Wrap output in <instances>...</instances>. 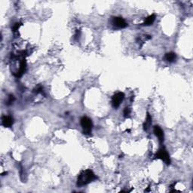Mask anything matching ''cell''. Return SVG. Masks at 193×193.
<instances>
[{"instance_id":"6da1fadb","label":"cell","mask_w":193,"mask_h":193,"mask_svg":"<svg viewBox=\"0 0 193 193\" xmlns=\"http://www.w3.org/2000/svg\"><path fill=\"white\" fill-rule=\"evenodd\" d=\"M98 178L94 173L91 170H84L79 175L77 179V186H83L88 184L91 182L93 181Z\"/></svg>"},{"instance_id":"7a4b0ae2","label":"cell","mask_w":193,"mask_h":193,"mask_svg":"<svg viewBox=\"0 0 193 193\" xmlns=\"http://www.w3.org/2000/svg\"><path fill=\"white\" fill-rule=\"evenodd\" d=\"M155 158H159L162 159V161H164L167 164H170V156L168 154V151L165 149V147L162 146L157 151V152L155 155Z\"/></svg>"},{"instance_id":"3957f363","label":"cell","mask_w":193,"mask_h":193,"mask_svg":"<svg viewBox=\"0 0 193 193\" xmlns=\"http://www.w3.org/2000/svg\"><path fill=\"white\" fill-rule=\"evenodd\" d=\"M80 123H81V127L83 128V134L87 135L91 133L93 124H92L91 120L89 118H87L86 116L82 117L80 120Z\"/></svg>"},{"instance_id":"277c9868","label":"cell","mask_w":193,"mask_h":193,"mask_svg":"<svg viewBox=\"0 0 193 193\" xmlns=\"http://www.w3.org/2000/svg\"><path fill=\"white\" fill-rule=\"evenodd\" d=\"M125 98V94L122 92H118L116 94L112 96V106L114 108H118V106H120V104H122V102L123 101Z\"/></svg>"},{"instance_id":"5b68a950","label":"cell","mask_w":193,"mask_h":193,"mask_svg":"<svg viewBox=\"0 0 193 193\" xmlns=\"http://www.w3.org/2000/svg\"><path fill=\"white\" fill-rule=\"evenodd\" d=\"M112 23L118 28H125L128 26L126 21L120 17H114L112 20Z\"/></svg>"},{"instance_id":"8992f818","label":"cell","mask_w":193,"mask_h":193,"mask_svg":"<svg viewBox=\"0 0 193 193\" xmlns=\"http://www.w3.org/2000/svg\"><path fill=\"white\" fill-rule=\"evenodd\" d=\"M154 133L156 134V136L158 138L160 143H162L164 142V132L162 131V129L160 128L159 126H155L154 127Z\"/></svg>"},{"instance_id":"52a82bcc","label":"cell","mask_w":193,"mask_h":193,"mask_svg":"<svg viewBox=\"0 0 193 193\" xmlns=\"http://www.w3.org/2000/svg\"><path fill=\"white\" fill-rule=\"evenodd\" d=\"M13 123H14V119L12 117L6 116L2 117V124L5 128H11L12 126Z\"/></svg>"},{"instance_id":"ba28073f","label":"cell","mask_w":193,"mask_h":193,"mask_svg":"<svg viewBox=\"0 0 193 193\" xmlns=\"http://www.w3.org/2000/svg\"><path fill=\"white\" fill-rule=\"evenodd\" d=\"M26 68H27V63H26L25 60H23L21 62V65H20V68H19L18 72H17V73L15 75L17 77H21L24 73V72H25Z\"/></svg>"},{"instance_id":"9c48e42d","label":"cell","mask_w":193,"mask_h":193,"mask_svg":"<svg viewBox=\"0 0 193 193\" xmlns=\"http://www.w3.org/2000/svg\"><path fill=\"white\" fill-rule=\"evenodd\" d=\"M155 20H156V15H154L153 14V15H151L150 16L146 17L145 21H144L142 24H143V26H150L154 23Z\"/></svg>"},{"instance_id":"30bf717a","label":"cell","mask_w":193,"mask_h":193,"mask_svg":"<svg viewBox=\"0 0 193 193\" xmlns=\"http://www.w3.org/2000/svg\"><path fill=\"white\" fill-rule=\"evenodd\" d=\"M152 124V117L150 115V113H147V116H146V119L145 122L143 124V129L145 131H147L148 128H150V126Z\"/></svg>"},{"instance_id":"8fae6325","label":"cell","mask_w":193,"mask_h":193,"mask_svg":"<svg viewBox=\"0 0 193 193\" xmlns=\"http://www.w3.org/2000/svg\"><path fill=\"white\" fill-rule=\"evenodd\" d=\"M176 55L175 53H173V52H170V53H167L165 54V57H164V58L168 62H173V61H174L176 60Z\"/></svg>"},{"instance_id":"7c38bea8","label":"cell","mask_w":193,"mask_h":193,"mask_svg":"<svg viewBox=\"0 0 193 193\" xmlns=\"http://www.w3.org/2000/svg\"><path fill=\"white\" fill-rule=\"evenodd\" d=\"M21 25H22V23H15V25H14V27H13V28H12L13 32L15 33V32L17 31V30H18V29L20 28V27H21Z\"/></svg>"},{"instance_id":"4fadbf2b","label":"cell","mask_w":193,"mask_h":193,"mask_svg":"<svg viewBox=\"0 0 193 193\" xmlns=\"http://www.w3.org/2000/svg\"><path fill=\"white\" fill-rule=\"evenodd\" d=\"M124 116L125 117H127L129 115H130V113H131V110L128 108V107H126V108H125V110H124Z\"/></svg>"},{"instance_id":"5bb4252c","label":"cell","mask_w":193,"mask_h":193,"mask_svg":"<svg viewBox=\"0 0 193 193\" xmlns=\"http://www.w3.org/2000/svg\"><path fill=\"white\" fill-rule=\"evenodd\" d=\"M15 97H14V96L11 95H11H9V100H8V105H10V104H12L13 102L15 101Z\"/></svg>"},{"instance_id":"9a60e30c","label":"cell","mask_w":193,"mask_h":193,"mask_svg":"<svg viewBox=\"0 0 193 193\" xmlns=\"http://www.w3.org/2000/svg\"><path fill=\"white\" fill-rule=\"evenodd\" d=\"M42 88L41 87H37L35 90H34V92H35L36 93H40V92H42Z\"/></svg>"}]
</instances>
